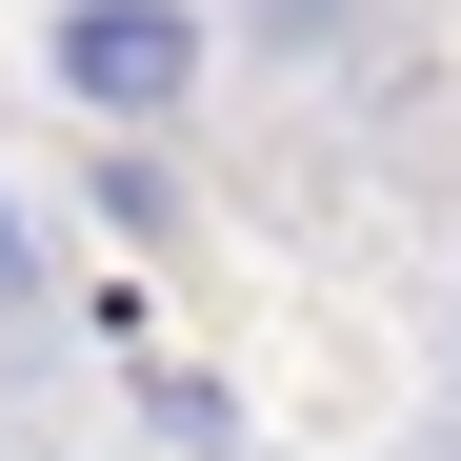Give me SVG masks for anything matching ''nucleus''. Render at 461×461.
I'll return each mask as SVG.
<instances>
[{"mask_svg":"<svg viewBox=\"0 0 461 461\" xmlns=\"http://www.w3.org/2000/svg\"><path fill=\"white\" fill-rule=\"evenodd\" d=\"M221 21H241V41H341L361 0H221Z\"/></svg>","mask_w":461,"mask_h":461,"instance_id":"f03ea898","label":"nucleus"},{"mask_svg":"<svg viewBox=\"0 0 461 461\" xmlns=\"http://www.w3.org/2000/svg\"><path fill=\"white\" fill-rule=\"evenodd\" d=\"M21 281H41V241H21V201H0V301H21Z\"/></svg>","mask_w":461,"mask_h":461,"instance_id":"7ed1b4c3","label":"nucleus"},{"mask_svg":"<svg viewBox=\"0 0 461 461\" xmlns=\"http://www.w3.org/2000/svg\"><path fill=\"white\" fill-rule=\"evenodd\" d=\"M441 361H461V281H441Z\"/></svg>","mask_w":461,"mask_h":461,"instance_id":"20e7f679","label":"nucleus"},{"mask_svg":"<svg viewBox=\"0 0 461 461\" xmlns=\"http://www.w3.org/2000/svg\"><path fill=\"white\" fill-rule=\"evenodd\" d=\"M221 60V0H41V81L81 121H181Z\"/></svg>","mask_w":461,"mask_h":461,"instance_id":"f257e3e1","label":"nucleus"}]
</instances>
